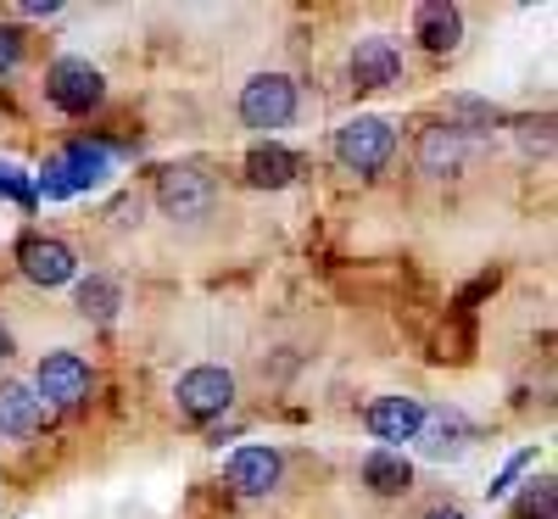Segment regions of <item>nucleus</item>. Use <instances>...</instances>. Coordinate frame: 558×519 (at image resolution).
Here are the masks:
<instances>
[{"label": "nucleus", "mask_w": 558, "mask_h": 519, "mask_svg": "<svg viewBox=\"0 0 558 519\" xmlns=\"http://www.w3.org/2000/svg\"><path fill=\"white\" fill-rule=\"evenodd\" d=\"M347 68H352V89H391L402 79V45L391 34H363Z\"/></svg>", "instance_id": "obj_10"}, {"label": "nucleus", "mask_w": 558, "mask_h": 519, "mask_svg": "<svg viewBox=\"0 0 558 519\" xmlns=\"http://www.w3.org/2000/svg\"><path fill=\"white\" fill-rule=\"evenodd\" d=\"M45 101H51L57 112H68V118H89L107 101V73L96 62H84V57H62V62H51V73H45Z\"/></svg>", "instance_id": "obj_5"}, {"label": "nucleus", "mask_w": 558, "mask_h": 519, "mask_svg": "<svg viewBox=\"0 0 558 519\" xmlns=\"http://www.w3.org/2000/svg\"><path fill=\"white\" fill-rule=\"evenodd\" d=\"M279 475H286V458H279V447H235L223 463V481L235 486L241 497H268L279 486Z\"/></svg>", "instance_id": "obj_11"}, {"label": "nucleus", "mask_w": 558, "mask_h": 519, "mask_svg": "<svg viewBox=\"0 0 558 519\" xmlns=\"http://www.w3.org/2000/svg\"><path fill=\"white\" fill-rule=\"evenodd\" d=\"M363 486L375 497H408L413 492V463L397 447H375L363 458Z\"/></svg>", "instance_id": "obj_16"}, {"label": "nucleus", "mask_w": 558, "mask_h": 519, "mask_svg": "<svg viewBox=\"0 0 558 519\" xmlns=\"http://www.w3.org/2000/svg\"><path fill=\"white\" fill-rule=\"evenodd\" d=\"M470 419H463L458 408H425V419H418V452L425 458H458L463 447H470Z\"/></svg>", "instance_id": "obj_14"}, {"label": "nucleus", "mask_w": 558, "mask_h": 519, "mask_svg": "<svg viewBox=\"0 0 558 519\" xmlns=\"http://www.w3.org/2000/svg\"><path fill=\"white\" fill-rule=\"evenodd\" d=\"M470 162V134H463L452 118H436L413 134V168L425 179H452Z\"/></svg>", "instance_id": "obj_7"}, {"label": "nucleus", "mask_w": 558, "mask_h": 519, "mask_svg": "<svg viewBox=\"0 0 558 519\" xmlns=\"http://www.w3.org/2000/svg\"><path fill=\"white\" fill-rule=\"evenodd\" d=\"M39 419H45V408H39L34 386L0 381V442H28L39 431Z\"/></svg>", "instance_id": "obj_15"}, {"label": "nucleus", "mask_w": 558, "mask_h": 519, "mask_svg": "<svg viewBox=\"0 0 558 519\" xmlns=\"http://www.w3.org/2000/svg\"><path fill=\"white\" fill-rule=\"evenodd\" d=\"M17 68H23V28L0 23V79L17 73Z\"/></svg>", "instance_id": "obj_20"}, {"label": "nucleus", "mask_w": 558, "mask_h": 519, "mask_svg": "<svg viewBox=\"0 0 558 519\" xmlns=\"http://www.w3.org/2000/svg\"><path fill=\"white\" fill-rule=\"evenodd\" d=\"M336 162L347 168V173H357V179H375V173H386V162L397 157V129H391V118H352V123H341L336 129Z\"/></svg>", "instance_id": "obj_2"}, {"label": "nucleus", "mask_w": 558, "mask_h": 519, "mask_svg": "<svg viewBox=\"0 0 558 519\" xmlns=\"http://www.w3.org/2000/svg\"><path fill=\"white\" fill-rule=\"evenodd\" d=\"M296 173H302V157L286 152V146H274V140L246 157V184H252V191H286Z\"/></svg>", "instance_id": "obj_17"}, {"label": "nucleus", "mask_w": 558, "mask_h": 519, "mask_svg": "<svg viewBox=\"0 0 558 519\" xmlns=\"http://www.w3.org/2000/svg\"><path fill=\"white\" fill-rule=\"evenodd\" d=\"M531 458H536V452H514V458H508V463H502V475H497V481L486 486V497H502V492H514V481H520L525 469H531Z\"/></svg>", "instance_id": "obj_21"}, {"label": "nucleus", "mask_w": 558, "mask_h": 519, "mask_svg": "<svg viewBox=\"0 0 558 519\" xmlns=\"http://www.w3.org/2000/svg\"><path fill=\"white\" fill-rule=\"evenodd\" d=\"M558 514V492H553V475H531L520 503H514V519H553Z\"/></svg>", "instance_id": "obj_19"}, {"label": "nucleus", "mask_w": 558, "mask_h": 519, "mask_svg": "<svg viewBox=\"0 0 558 519\" xmlns=\"http://www.w3.org/2000/svg\"><path fill=\"white\" fill-rule=\"evenodd\" d=\"M7 358H12V329L0 324V363H7Z\"/></svg>", "instance_id": "obj_25"}, {"label": "nucleus", "mask_w": 558, "mask_h": 519, "mask_svg": "<svg viewBox=\"0 0 558 519\" xmlns=\"http://www.w3.org/2000/svg\"><path fill=\"white\" fill-rule=\"evenodd\" d=\"M112 173V152L107 146H73L45 168V196H73V191H96Z\"/></svg>", "instance_id": "obj_9"}, {"label": "nucleus", "mask_w": 558, "mask_h": 519, "mask_svg": "<svg viewBox=\"0 0 558 519\" xmlns=\"http://www.w3.org/2000/svg\"><path fill=\"white\" fill-rule=\"evenodd\" d=\"M296 107H302V96H296V79H291V73H252V79L241 84V101H235L241 129H252V134L291 129Z\"/></svg>", "instance_id": "obj_1"}, {"label": "nucleus", "mask_w": 558, "mask_h": 519, "mask_svg": "<svg viewBox=\"0 0 558 519\" xmlns=\"http://www.w3.org/2000/svg\"><path fill=\"white\" fill-rule=\"evenodd\" d=\"M520 140H525V152H542V157H547V152H553V118H542V123L525 118V123H520Z\"/></svg>", "instance_id": "obj_22"}, {"label": "nucleus", "mask_w": 558, "mask_h": 519, "mask_svg": "<svg viewBox=\"0 0 558 519\" xmlns=\"http://www.w3.org/2000/svg\"><path fill=\"white\" fill-rule=\"evenodd\" d=\"M173 408H179V419H191V424L223 419L229 408H235V374L218 369V363L184 369L179 381H173Z\"/></svg>", "instance_id": "obj_4"}, {"label": "nucleus", "mask_w": 558, "mask_h": 519, "mask_svg": "<svg viewBox=\"0 0 558 519\" xmlns=\"http://www.w3.org/2000/svg\"><path fill=\"white\" fill-rule=\"evenodd\" d=\"M89 391H96V369H89L78 352H45L34 369V397L39 408H84Z\"/></svg>", "instance_id": "obj_6"}, {"label": "nucleus", "mask_w": 558, "mask_h": 519, "mask_svg": "<svg viewBox=\"0 0 558 519\" xmlns=\"http://www.w3.org/2000/svg\"><path fill=\"white\" fill-rule=\"evenodd\" d=\"M78 313L89 318V324H112L118 318V307H123V291H118V279H107V274H89V279H78Z\"/></svg>", "instance_id": "obj_18"}, {"label": "nucleus", "mask_w": 558, "mask_h": 519, "mask_svg": "<svg viewBox=\"0 0 558 519\" xmlns=\"http://www.w3.org/2000/svg\"><path fill=\"white\" fill-rule=\"evenodd\" d=\"M418 419H425V402L418 397H375L363 408V424H368V436H375L380 447H397L418 436Z\"/></svg>", "instance_id": "obj_12"}, {"label": "nucleus", "mask_w": 558, "mask_h": 519, "mask_svg": "<svg viewBox=\"0 0 558 519\" xmlns=\"http://www.w3.org/2000/svg\"><path fill=\"white\" fill-rule=\"evenodd\" d=\"M23 17H62V7H57V0H45V7H17Z\"/></svg>", "instance_id": "obj_23"}, {"label": "nucleus", "mask_w": 558, "mask_h": 519, "mask_svg": "<svg viewBox=\"0 0 558 519\" xmlns=\"http://www.w3.org/2000/svg\"><path fill=\"white\" fill-rule=\"evenodd\" d=\"M17 268L39 291H62V286L78 279V257H73L68 241H57V234H28V241L17 246Z\"/></svg>", "instance_id": "obj_8"}, {"label": "nucleus", "mask_w": 558, "mask_h": 519, "mask_svg": "<svg viewBox=\"0 0 558 519\" xmlns=\"http://www.w3.org/2000/svg\"><path fill=\"white\" fill-rule=\"evenodd\" d=\"M418 519H470L463 508H452V503H441V508H430V514H418Z\"/></svg>", "instance_id": "obj_24"}, {"label": "nucleus", "mask_w": 558, "mask_h": 519, "mask_svg": "<svg viewBox=\"0 0 558 519\" xmlns=\"http://www.w3.org/2000/svg\"><path fill=\"white\" fill-rule=\"evenodd\" d=\"M413 39L425 45L430 57H452L463 45V12L452 0H418L413 7Z\"/></svg>", "instance_id": "obj_13"}, {"label": "nucleus", "mask_w": 558, "mask_h": 519, "mask_svg": "<svg viewBox=\"0 0 558 519\" xmlns=\"http://www.w3.org/2000/svg\"><path fill=\"white\" fill-rule=\"evenodd\" d=\"M157 207L173 224H202L218 207V179L207 168H196V162H168L157 173Z\"/></svg>", "instance_id": "obj_3"}]
</instances>
